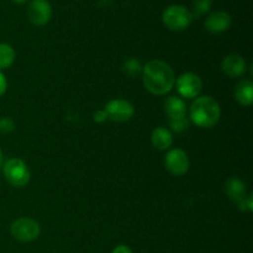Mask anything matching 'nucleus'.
Wrapping results in <instances>:
<instances>
[{"instance_id":"9b49d317","label":"nucleus","mask_w":253,"mask_h":253,"mask_svg":"<svg viewBox=\"0 0 253 253\" xmlns=\"http://www.w3.org/2000/svg\"><path fill=\"white\" fill-rule=\"evenodd\" d=\"M222 72L230 78H240L247 71V63L240 54H229L222 59Z\"/></svg>"},{"instance_id":"39448f33","label":"nucleus","mask_w":253,"mask_h":253,"mask_svg":"<svg viewBox=\"0 0 253 253\" xmlns=\"http://www.w3.org/2000/svg\"><path fill=\"white\" fill-rule=\"evenodd\" d=\"M10 234L20 242H31L40 236L41 226L31 217H19L10 226Z\"/></svg>"},{"instance_id":"7ed1b4c3","label":"nucleus","mask_w":253,"mask_h":253,"mask_svg":"<svg viewBox=\"0 0 253 253\" xmlns=\"http://www.w3.org/2000/svg\"><path fill=\"white\" fill-rule=\"evenodd\" d=\"M2 173L10 185L15 188H24L29 184L31 173L26 163L20 158H10L2 166Z\"/></svg>"},{"instance_id":"b1692460","label":"nucleus","mask_w":253,"mask_h":253,"mask_svg":"<svg viewBox=\"0 0 253 253\" xmlns=\"http://www.w3.org/2000/svg\"><path fill=\"white\" fill-rule=\"evenodd\" d=\"M111 253H133V252L132 250H131L128 246H126V245H119V246H116L115 249L113 250V252Z\"/></svg>"},{"instance_id":"f3484780","label":"nucleus","mask_w":253,"mask_h":253,"mask_svg":"<svg viewBox=\"0 0 253 253\" xmlns=\"http://www.w3.org/2000/svg\"><path fill=\"white\" fill-rule=\"evenodd\" d=\"M124 73L130 77V78L137 77L138 74L142 73V64L136 58L127 59L124 64Z\"/></svg>"},{"instance_id":"9d476101","label":"nucleus","mask_w":253,"mask_h":253,"mask_svg":"<svg viewBox=\"0 0 253 253\" xmlns=\"http://www.w3.org/2000/svg\"><path fill=\"white\" fill-rule=\"evenodd\" d=\"M232 24L231 15L224 10H217L211 12L209 16L205 19V29L211 34H221L227 31Z\"/></svg>"},{"instance_id":"f8f14e48","label":"nucleus","mask_w":253,"mask_h":253,"mask_svg":"<svg viewBox=\"0 0 253 253\" xmlns=\"http://www.w3.org/2000/svg\"><path fill=\"white\" fill-rule=\"evenodd\" d=\"M151 142L152 146L158 151H167L173 145V135L168 128L156 127L151 133Z\"/></svg>"},{"instance_id":"6ab92c4d","label":"nucleus","mask_w":253,"mask_h":253,"mask_svg":"<svg viewBox=\"0 0 253 253\" xmlns=\"http://www.w3.org/2000/svg\"><path fill=\"white\" fill-rule=\"evenodd\" d=\"M169 127L174 132H184L189 127V119L187 116L180 119H169Z\"/></svg>"},{"instance_id":"1a4fd4ad","label":"nucleus","mask_w":253,"mask_h":253,"mask_svg":"<svg viewBox=\"0 0 253 253\" xmlns=\"http://www.w3.org/2000/svg\"><path fill=\"white\" fill-rule=\"evenodd\" d=\"M27 17L37 26H43L51 20L52 7L47 0H32L27 6Z\"/></svg>"},{"instance_id":"0eeeda50","label":"nucleus","mask_w":253,"mask_h":253,"mask_svg":"<svg viewBox=\"0 0 253 253\" xmlns=\"http://www.w3.org/2000/svg\"><path fill=\"white\" fill-rule=\"evenodd\" d=\"M108 120L115 123H126L135 115V106L125 99H113L106 104L105 109Z\"/></svg>"},{"instance_id":"ddd939ff","label":"nucleus","mask_w":253,"mask_h":253,"mask_svg":"<svg viewBox=\"0 0 253 253\" xmlns=\"http://www.w3.org/2000/svg\"><path fill=\"white\" fill-rule=\"evenodd\" d=\"M225 193L235 203H239L247 197L246 184L236 177H231L225 183Z\"/></svg>"},{"instance_id":"dca6fc26","label":"nucleus","mask_w":253,"mask_h":253,"mask_svg":"<svg viewBox=\"0 0 253 253\" xmlns=\"http://www.w3.org/2000/svg\"><path fill=\"white\" fill-rule=\"evenodd\" d=\"M15 49L11 44L9 43H0V71L11 67L15 61Z\"/></svg>"},{"instance_id":"6e6552de","label":"nucleus","mask_w":253,"mask_h":253,"mask_svg":"<svg viewBox=\"0 0 253 253\" xmlns=\"http://www.w3.org/2000/svg\"><path fill=\"white\" fill-rule=\"evenodd\" d=\"M166 169L175 177L184 175L189 170L190 161L187 152L180 148H173L166 155L165 158Z\"/></svg>"},{"instance_id":"393cba45","label":"nucleus","mask_w":253,"mask_h":253,"mask_svg":"<svg viewBox=\"0 0 253 253\" xmlns=\"http://www.w3.org/2000/svg\"><path fill=\"white\" fill-rule=\"evenodd\" d=\"M2 163H4V156H2L1 150H0V167L2 166Z\"/></svg>"},{"instance_id":"a211bd4d","label":"nucleus","mask_w":253,"mask_h":253,"mask_svg":"<svg viewBox=\"0 0 253 253\" xmlns=\"http://www.w3.org/2000/svg\"><path fill=\"white\" fill-rule=\"evenodd\" d=\"M211 7V0H193V19L208 14Z\"/></svg>"},{"instance_id":"4468645a","label":"nucleus","mask_w":253,"mask_h":253,"mask_svg":"<svg viewBox=\"0 0 253 253\" xmlns=\"http://www.w3.org/2000/svg\"><path fill=\"white\" fill-rule=\"evenodd\" d=\"M166 114L169 119H180L187 116V105L179 96H169L165 101Z\"/></svg>"},{"instance_id":"aec40b11","label":"nucleus","mask_w":253,"mask_h":253,"mask_svg":"<svg viewBox=\"0 0 253 253\" xmlns=\"http://www.w3.org/2000/svg\"><path fill=\"white\" fill-rule=\"evenodd\" d=\"M15 128V123L11 118H0V133L6 135V133L12 132Z\"/></svg>"},{"instance_id":"f03ea898","label":"nucleus","mask_w":253,"mask_h":253,"mask_svg":"<svg viewBox=\"0 0 253 253\" xmlns=\"http://www.w3.org/2000/svg\"><path fill=\"white\" fill-rule=\"evenodd\" d=\"M190 121L198 127L211 128L219 123L221 109L219 103L210 95H199L194 99L189 110Z\"/></svg>"},{"instance_id":"4be33fe9","label":"nucleus","mask_w":253,"mask_h":253,"mask_svg":"<svg viewBox=\"0 0 253 253\" xmlns=\"http://www.w3.org/2000/svg\"><path fill=\"white\" fill-rule=\"evenodd\" d=\"M93 120L98 124H103L108 120V115H106V111L104 109L101 110H96L95 113L93 114Z\"/></svg>"},{"instance_id":"20e7f679","label":"nucleus","mask_w":253,"mask_h":253,"mask_svg":"<svg viewBox=\"0 0 253 253\" xmlns=\"http://www.w3.org/2000/svg\"><path fill=\"white\" fill-rule=\"evenodd\" d=\"M162 21L172 31H183L190 26L193 15L192 11L183 5H170L163 11Z\"/></svg>"},{"instance_id":"5701e85b","label":"nucleus","mask_w":253,"mask_h":253,"mask_svg":"<svg viewBox=\"0 0 253 253\" xmlns=\"http://www.w3.org/2000/svg\"><path fill=\"white\" fill-rule=\"evenodd\" d=\"M6 89H7V81H6V78H5L4 73L0 71V98L4 95L5 91H6Z\"/></svg>"},{"instance_id":"f257e3e1","label":"nucleus","mask_w":253,"mask_h":253,"mask_svg":"<svg viewBox=\"0 0 253 253\" xmlns=\"http://www.w3.org/2000/svg\"><path fill=\"white\" fill-rule=\"evenodd\" d=\"M142 82L145 88L153 95H166L175 84L172 67L161 59H152L142 67Z\"/></svg>"},{"instance_id":"412c9836","label":"nucleus","mask_w":253,"mask_h":253,"mask_svg":"<svg viewBox=\"0 0 253 253\" xmlns=\"http://www.w3.org/2000/svg\"><path fill=\"white\" fill-rule=\"evenodd\" d=\"M239 205V209L241 211H252L253 210V200H252V195H247L244 200L237 203Z\"/></svg>"},{"instance_id":"423d86ee","label":"nucleus","mask_w":253,"mask_h":253,"mask_svg":"<svg viewBox=\"0 0 253 253\" xmlns=\"http://www.w3.org/2000/svg\"><path fill=\"white\" fill-rule=\"evenodd\" d=\"M175 86L180 96L185 99L198 98L202 93L203 82L198 74L187 72L183 73L179 78H175Z\"/></svg>"},{"instance_id":"a878e982","label":"nucleus","mask_w":253,"mask_h":253,"mask_svg":"<svg viewBox=\"0 0 253 253\" xmlns=\"http://www.w3.org/2000/svg\"><path fill=\"white\" fill-rule=\"evenodd\" d=\"M14 2H16V4H25L26 1H29V0H12Z\"/></svg>"},{"instance_id":"2eb2a0df","label":"nucleus","mask_w":253,"mask_h":253,"mask_svg":"<svg viewBox=\"0 0 253 253\" xmlns=\"http://www.w3.org/2000/svg\"><path fill=\"white\" fill-rule=\"evenodd\" d=\"M235 98L242 106H250L253 103V84L251 79L239 82L235 88Z\"/></svg>"}]
</instances>
